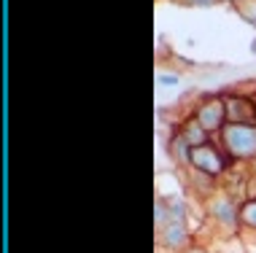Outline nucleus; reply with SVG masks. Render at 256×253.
Here are the masks:
<instances>
[{"instance_id": "f257e3e1", "label": "nucleus", "mask_w": 256, "mask_h": 253, "mask_svg": "<svg viewBox=\"0 0 256 253\" xmlns=\"http://www.w3.org/2000/svg\"><path fill=\"white\" fill-rule=\"evenodd\" d=\"M224 108H226V121L232 127H254L256 124V102H251L248 97H226Z\"/></svg>"}, {"instance_id": "f03ea898", "label": "nucleus", "mask_w": 256, "mask_h": 253, "mask_svg": "<svg viewBox=\"0 0 256 253\" xmlns=\"http://www.w3.org/2000/svg\"><path fill=\"white\" fill-rule=\"evenodd\" d=\"M224 143L234 156H251L256 154V132L251 127H226L224 129Z\"/></svg>"}, {"instance_id": "0eeeda50", "label": "nucleus", "mask_w": 256, "mask_h": 253, "mask_svg": "<svg viewBox=\"0 0 256 253\" xmlns=\"http://www.w3.org/2000/svg\"><path fill=\"white\" fill-rule=\"evenodd\" d=\"M226 208H230L226 202H218L216 205V213L221 216V221H224V224H230V221H234V213H232V210H226Z\"/></svg>"}, {"instance_id": "423d86ee", "label": "nucleus", "mask_w": 256, "mask_h": 253, "mask_svg": "<svg viewBox=\"0 0 256 253\" xmlns=\"http://www.w3.org/2000/svg\"><path fill=\"white\" fill-rule=\"evenodd\" d=\"M240 221H243L246 227L256 229V200H254V202H246V205H243V210H240Z\"/></svg>"}, {"instance_id": "39448f33", "label": "nucleus", "mask_w": 256, "mask_h": 253, "mask_svg": "<svg viewBox=\"0 0 256 253\" xmlns=\"http://www.w3.org/2000/svg\"><path fill=\"white\" fill-rule=\"evenodd\" d=\"M164 243H168L170 248H181V245L186 243V229H184V224H176V227L164 229Z\"/></svg>"}, {"instance_id": "7ed1b4c3", "label": "nucleus", "mask_w": 256, "mask_h": 253, "mask_svg": "<svg viewBox=\"0 0 256 253\" xmlns=\"http://www.w3.org/2000/svg\"><path fill=\"white\" fill-rule=\"evenodd\" d=\"M192 165L197 170H202V173H208V175H218L221 170H224V159L218 156V151L210 143H205V146L192 148Z\"/></svg>"}, {"instance_id": "20e7f679", "label": "nucleus", "mask_w": 256, "mask_h": 253, "mask_svg": "<svg viewBox=\"0 0 256 253\" xmlns=\"http://www.w3.org/2000/svg\"><path fill=\"white\" fill-rule=\"evenodd\" d=\"M197 121L202 124L205 132H213V129H221L226 121V108H224V100H208L197 113Z\"/></svg>"}, {"instance_id": "6e6552de", "label": "nucleus", "mask_w": 256, "mask_h": 253, "mask_svg": "<svg viewBox=\"0 0 256 253\" xmlns=\"http://www.w3.org/2000/svg\"><path fill=\"white\" fill-rule=\"evenodd\" d=\"M200 3H213V0H200Z\"/></svg>"}, {"instance_id": "1a4fd4ad", "label": "nucleus", "mask_w": 256, "mask_h": 253, "mask_svg": "<svg viewBox=\"0 0 256 253\" xmlns=\"http://www.w3.org/2000/svg\"><path fill=\"white\" fill-rule=\"evenodd\" d=\"M254 102H256V100H254Z\"/></svg>"}]
</instances>
